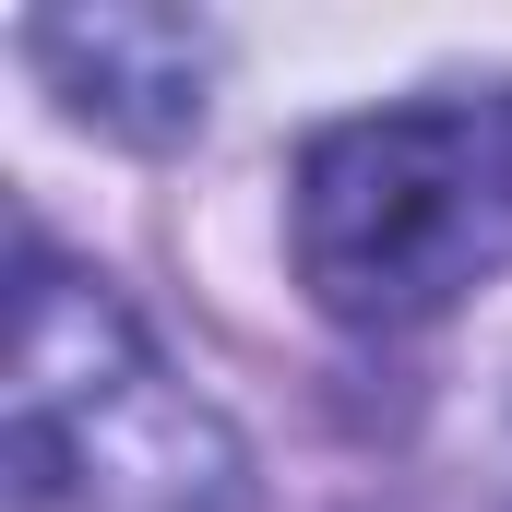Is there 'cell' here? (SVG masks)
I'll list each match as a JSON object with an SVG mask.
<instances>
[{"mask_svg":"<svg viewBox=\"0 0 512 512\" xmlns=\"http://www.w3.org/2000/svg\"><path fill=\"white\" fill-rule=\"evenodd\" d=\"M12 501L24 512H239L251 465L96 274L24 239L12 298Z\"/></svg>","mask_w":512,"mask_h":512,"instance_id":"obj_2","label":"cell"},{"mask_svg":"<svg viewBox=\"0 0 512 512\" xmlns=\"http://www.w3.org/2000/svg\"><path fill=\"white\" fill-rule=\"evenodd\" d=\"M286 239L298 286L346 334H417L465 286L512 274V84L310 131L286 179Z\"/></svg>","mask_w":512,"mask_h":512,"instance_id":"obj_1","label":"cell"},{"mask_svg":"<svg viewBox=\"0 0 512 512\" xmlns=\"http://www.w3.org/2000/svg\"><path fill=\"white\" fill-rule=\"evenodd\" d=\"M24 60L120 143H179L203 120V72H215V36L179 24V12H36L24 24Z\"/></svg>","mask_w":512,"mask_h":512,"instance_id":"obj_3","label":"cell"}]
</instances>
